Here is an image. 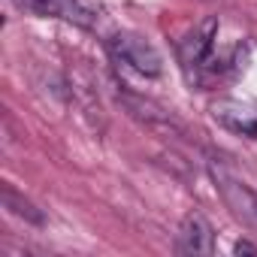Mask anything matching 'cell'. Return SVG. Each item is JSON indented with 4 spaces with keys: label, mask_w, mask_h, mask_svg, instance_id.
I'll return each instance as SVG.
<instances>
[{
    "label": "cell",
    "mask_w": 257,
    "mask_h": 257,
    "mask_svg": "<svg viewBox=\"0 0 257 257\" xmlns=\"http://www.w3.org/2000/svg\"><path fill=\"white\" fill-rule=\"evenodd\" d=\"M236 251L242 254V251H257V248H254V245H248V242H239V245H236Z\"/></svg>",
    "instance_id": "8"
},
{
    "label": "cell",
    "mask_w": 257,
    "mask_h": 257,
    "mask_svg": "<svg viewBox=\"0 0 257 257\" xmlns=\"http://www.w3.org/2000/svg\"><path fill=\"white\" fill-rule=\"evenodd\" d=\"M109 55H112L115 64L134 70L137 76H146V79H155V76H161V70H164L161 52H158L146 37H140V34H127V31L115 34V37L109 40Z\"/></svg>",
    "instance_id": "1"
},
{
    "label": "cell",
    "mask_w": 257,
    "mask_h": 257,
    "mask_svg": "<svg viewBox=\"0 0 257 257\" xmlns=\"http://www.w3.org/2000/svg\"><path fill=\"white\" fill-rule=\"evenodd\" d=\"M215 34H218V22L209 19V22H203L200 28H194V31L185 37L179 55H182V67H185L188 73H191V70L209 67L212 49H215Z\"/></svg>",
    "instance_id": "5"
},
{
    "label": "cell",
    "mask_w": 257,
    "mask_h": 257,
    "mask_svg": "<svg viewBox=\"0 0 257 257\" xmlns=\"http://www.w3.org/2000/svg\"><path fill=\"white\" fill-rule=\"evenodd\" d=\"M176 248L182 254H215V230L206 215L188 212L179 224V239Z\"/></svg>",
    "instance_id": "4"
},
{
    "label": "cell",
    "mask_w": 257,
    "mask_h": 257,
    "mask_svg": "<svg viewBox=\"0 0 257 257\" xmlns=\"http://www.w3.org/2000/svg\"><path fill=\"white\" fill-rule=\"evenodd\" d=\"M124 106H127V112H131L137 121H143L146 127H152L155 134H164V137H182V134H185L182 121H179L170 109L158 106V103H155V100H149V97H140V94H124Z\"/></svg>",
    "instance_id": "3"
},
{
    "label": "cell",
    "mask_w": 257,
    "mask_h": 257,
    "mask_svg": "<svg viewBox=\"0 0 257 257\" xmlns=\"http://www.w3.org/2000/svg\"><path fill=\"white\" fill-rule=\"evenodd\" d=\"M212 182H215V191L221 194L224 206L230 209V215L257 233V191L221 164H212Z\"/></svg>",
    "instance_id": "2"
},
{
    "label": "cell",
    "mask_w": 257,
    "mask_h": 257,
    "mask_svg": "<svg viewBox=\"0 0 257 257\" xmlns=\"http://www.w3.org/2000/svg\"><path fill=\"white\" fill-rule=\"evenodd\" d=\"M212 118L224 127V131L236 134V137H257V112L251 106H242L236 100H215L212 103Z\"/></svg>",
    "instance_id": "6"
},
{
    "label": "cell",
    "mask_w": 257,
    "mask_h": 257,
    "mask_svg": "<svg viewBox=\"0 0 257 257\" xmlns=\"http://www.w3.org/2000/svg\"><path fill=\"white\" fill-rule=\"evenodd\" d=\"M0 197H4V206L13 212V215H19V218H25V221H31V224H43V215L37 212V206L31 203V200H25V197H19L10 185H4V191H0Z\"/></svg>",
    "instance_id": "7"
}]
</instances>
